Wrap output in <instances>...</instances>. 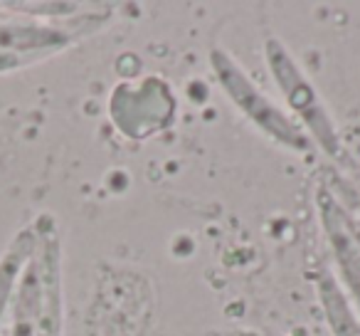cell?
<instances>
[{
	"label": "cell",
	"mask_w": 360,
	"mask_h": 336,
	"mask_svg": "<svg viewBox=\"0 0 360 336\" xmlns=\"http://www.w3.org/2000/svg\"><path fill=\"white\" fill-rule=\"evenodd\" d=\"M40 311H42V275H40V260L32 252L20 280H18L15 294H13L11 309H8L6 336H37Z\"/></svg>",
	"instance_id": "5"
},
{
	"label": "cell",
	"mask_w": 360,
	"mask_h": 336,
	"mask_svg": "<svg viewBox=\"0 0 360 336\" xmlns=\"http://www.w3.org/2000/svg\"><path fill=\"white\" fill-rule=\"evenodd\" d=\"M37 247L42 275V311L37 336H62V250L60 232L52 216H40L35 220Z\"/></svg>",
	"instance_id": "2"
},
{
	"label": "cell",
	"mask_w": 360,
	"mask_h": 336,
	"mask_svg": "<svg viewBox=\"0 0 360 336\" xmlns=\"http://www.w3.org/2000/svg\"><path fill=\"white\" fill-rule=\"evenodd\" d=\"M212 62H215L217 77H220V82L227 87L232 99H235L266 134H271L274 139H279L281 144L291 146V149H306V139L299 134V129L291 126L289 119H286L264 94H259V92L255 89V85L237 70L235 62H232L225 52L215 50Z\"/></svg>",
	"instance_id": "1"
},
{
	"label": "cell",
	"mask_w": 360,
	"mask_h": 336,
	"mask_svg": "<svg viewBox=\"0 0 360 336\" xmlns=\"http://www.w3.org/2000/svg\"><path fill=\"white\" fill-rule=\"evenodd\" d=\"M319 292H321V301H323L326 316L330 321V329L335 336H360V324L358 319L350 311L345 297L340 294L338 282L333 280L328 270H321V280H319Z\"/></svg>",
	"instance_id": "7"
},
{
	"label": "cell",
	"mask_w": 360,
	"mask_h": 336,
	"mask_svg": "<svg viewBox=\"0 0 360 336\" xmlns=\"http://www.w3.org/2000/svg\"><path fill=\"white\" fill-rule=\"evenodd\" d=\"M35 245H37V232H35V223H32L30 228H22L13 237L8 250L0 257V336H6L8 309H11L13 294H15L18 280H20L27 260L35 252Z\"/></svg>",
	"instance_id": "6"
},
{
	"label": "cell",
	"mask_w": 360,
	"mask_h": 336,
	"mask_svg": "<svg viewBox=\"0 0 360 336\" xmlns=\"http://www.w3.org/2000/svg\"><path fill=\"white\" fill-rule=\"evenodd\" d=\"M266 57H269V65H271V70H274L276 82H279L281 89L286 92L291 106H294L299 114H304L309 129L314 131L316 136H321V141L328 144L330 154H335L333 151L335 134H333V129H330L328 119H326L323 109H321L319 99H316V92L311 89L304 77L299 75V70H296V65L291 62V57L286 55V50L276 40H269L266 42Z\"/></svg>",
	"instance_id": "3"
},
{
	"label": "cell",
	"mask_w": 360,
	"mask_h": 336,
	"mask_svg": "<svg viewBox=\"0 0 360 336\" xmlns=\"http://www.w3.org/2000/svg\"><path fill=\"white\" fill-rule=\"evenodd\" d=\"M345 218H348V213H345ZM348 230H350V235H353L355 245L360 247V223L353 220V218H348Z\"/></svg>",
	"instance_id": "9"
},
{
	"label": "cell",
	"mask_w": 360,
	"mask_h": 336,
	"mask_svg": "<svg viewBox=\"0 0 360 336\" xmlns=\"http://www.w3.org/2000/svg\"><path fill=\"white\" fill-rule=\"evenodd\" d=\"M42 57L37 55H15V52H0V75L3 72H13L20 70V67H27L32 62H40Z\"/></svg>",
	"instance_id": "8"
},
{
	"label": "cell",
	"mask_w": 360,
	"mask_h": 336,
	"mask_svg": "<svg viewBox=\"0 0 360 336\" xmlns=\"http://www.w3.org/2000/svg\"><path fill=\"white\" fill-rule=\"evenodd\" d=\"M319 208H321V220H323L326 235H328L330 245H333L335 260H338L340 270H343V280L350 287L355 301L360 304V247L355 245L353 235L348 230V218L345 211L335 203V198L328 191L321 188L319 193Z\"/></svg>",
	"instance_id": "4"
}]
</instances>
